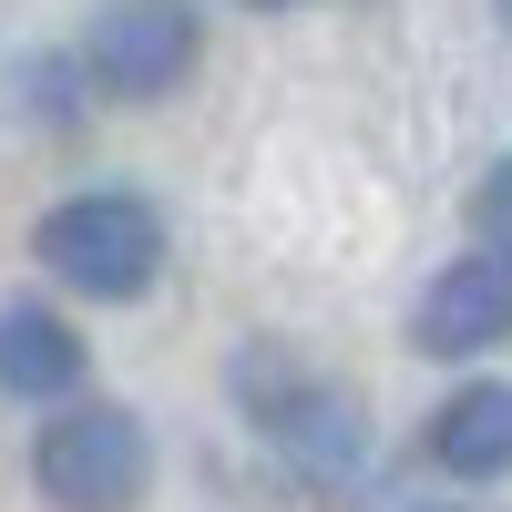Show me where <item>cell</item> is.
<instances>
[{"label":"cell","mask_w":512,"mask_h":512,"mask_svg":"<svg viewBox=\"0 0 512 512\" xmlns=\"http://www.w3.org/2000/svg\"><path fill=\"white\" fill-rule=\"evenodd\" d=\"M31 482L52 512H134L144 482H154V451H144V420L113 410V400H82V410H52L31 441Z\"/></svg>","instance_id":"6da1fadb"},{"label":"cell","mask_w":512,"mask_h":512,"mask_svg":"<svg viewBox=\"0 0 512 512\" xmlns=\"http://www.w3.org/2000/svg\"><path fill=\"white\" fill-rule=\"evenodd\" d=\"M31 246L72 297H144L164 267V226H154L144 195H62L31 226Z\"/></svg>","instance_id":"7a4b0ae2"},{"label":"cell","mask_w":512,"mask_h":512,"mask_svg":"<svg viewBox=\"0 0 512 512\" xmlns=\"http://www.w3.org/2000/svg\"><path fill=\"white\" fill-rule=\"evenodd\" d=\"M195 72V11L185 0H113L93 21V82L123 103H154Z\"/></svg>","instance_id":"3957f363"},{"label":"cell","mask_w":512,"mask_h":512,"mask_svg":"<svg viewBox=\"0 0 512 512\" xmlns=\"http://www.w3.org/2000/svg\"><path fill=\"white\" fill-rule=\"evenodd\" d=\"M410 338L431 359H472V349H502L512 338V246H472L420 287V318Z\"/></svg>","instance_id":"277c9868"},{"label":"cell","mask_w":512,"mask_h":512,"mask_svg":"<svg viewBox=\"0 0 512 512\" xmlns=\"http://www.w3.org/2000/svg\"><path fill=\"white\" fill-rule=\"evenodd\" d=\"M431 461H441L451 482H502V472H512V390H502V379H472V390L441 400Z\"/></svg>","instance_id":"5b68a950"},{"label":"cell","mask_w":512,"mask_h":512,"mask_svg":"<svg viewBox=\"0 0 512 512\" xmlns=\"http://www.w3.org/2000/svg\"><path fill=\"white\" fill-rule=\"evenodd\" d=\"M0 390L11 400H72L82 390V338L52 308H0Z\"/></svg>","instance_id":"8992f818"},{"label":"cell","mask_w":512,"mask_h":512,"mask_svg":"<svg viewBox=\"0 0 512 512\" xmlns=\"http://www.w3.org/2000/svg\"><path fill=\"white\" fill-rule=\"evenodd\" d=\"M472 226H482V246H512V154L482 175V195H472Z\"/></svg>","instance_id":"52a82bcc"},{"label":"cell","mask_w":512,"mask_h":512,"mask_svg":"<svg viewBox=\"0 0 512 512\" xmlns=\"http://www.w3.org/2000/svg\"><path fill=\"white\" fill-rule=\"evenodd\" d=\"M431 512H472V502H431Z\"/></svg>","instance_id":"ba28073f"},{"label":"cell","mask_w":512,"mask_h":512,"mask_svg":"<svg viewBox=\"0 0 512 512\" xmlns=\"http://www.w3.org/2000/svg\"><path fill=\"white\" fill-rule=\"evenodd\" d=\"M256 11H287V0H256Z\"/></svg>","instance_id":"9c48e42d"},{"label":"cell","mask_w":512,"mask_h":512,"mask_svg":"<svg viewBox=\"0 0 512 512\" xmlns=\"http://www.w3.org/2000/svg\"><path fill=\"white\" fill-rule=\"evenodd\" d=\"M502 21H512V0H502Z\"/></svg>","instance_id":"30bf717a"}]
</instances>
